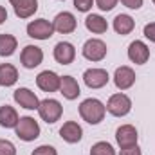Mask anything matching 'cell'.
Returning <instances> with one entry per match:
<instances>
[{"label":"cell","mask_w":155,"mask_h":155,"mask_svg":"<svg viewBox=\"0 0 155 155\" xmlns=\"http://www.w3.org/2000/svg\"><path fill=\"white\" fill-rule=\"evenodd\" d=\"M130 110H132V99L126 94L119 92V94L110 96V99L107 103V112L108 114H112L116 117H123V116H126Z\"/></svg>","instance_id":"cell-4"},{"label":"cell","mask_w":155,"mask_h":155,"mask_svg":"<svg viewBox=\"0 0 155 155\" xmlns=\"http://www.w3.org/2000/svg\"><path fill=\"white\" fill-rule=\"evenodd\" d=\"M60 94H61L65 99H69V101L78 99V96L81 94L78 81L72 76H63L61 78V83H60Z\"/></svg>","instance_id":"cell-18"},{"label":"cell","mask_w":155,"mask_h":155,"mask_svg":"<svg viewBox=\"0 0 155 155\" xmlns=\"http://www.w3.org/2000/svg\"><path fill=\"white\" fill-rule=\"evenodd\" d=\"M18 81V71L11 63L0 65V87H13Z\"/></svg>","instance_id":"cell-19"},{"label":"cell","mask_w":155,"mask_h":155,"mask_svg":"<svg viewBox=\"0 0 155 155\" xmlns=\"http://www.w3.org/2000/svg\"><path fill=\"white\" fill-rule=\"evenodd\" d=\"M0 155H16L15 144L7 139H0Z\"/></svg>","instance_id":"cell-25"},{"label":"cell","mask_w":155,"mask_h":155,"mask_svg":"<svg viewBox=\"0 0 155 155\" xmlns=\"http://www.w3.org/2000/svg\"><path fill=\"white\" fill-rule=\"evenodd\" d=\"M38 114L47 124H52V123H56V121L61 117L63 107H61V103L56 101V99H43V101H40Z\"/></svg>","instance_id":"cell-3"},{"label":"cell","mask_w":155,"mask_h":155,"mask_svg":"<svg viewBox=\"0 0 155 155\" xmlns=\"http://www.w3.org/2000/svg\"><path fill=\"white\" fill-rule=\"evenodd\" d=\"M18 18H31L38 11V0H9Z\"/></svg>","instance_id":"cell-16"},{"label":"cell","mask_w":155,"mask_h":155,"mask_svg":"<svg viewBox=\"0 0 155 155\" xmlns=\"http://www.w3.org/2000/svg\"><path fill=\"white\" fill-rule=\"evenodd\" d=\"M119 0H96V4H97V7L101 9V11H112L114 7H116V4Z\"/></svg>","instance_id":"cell-28"},{"label":"cell","mask_w":155,"mask_h":155,"mask_svg":"<svg viewBox=\"0 0 155 155\" xmlns=\"http://www.w3.org/2000/svg\"><path fill=\"white\" fill-rule=\"evenodd\" d=\"M128 58H130L134 63H137V65L146 63L148 58H150V49H148V45H146L144 41H141V40L132 41V43L128 45Z\"/></svg>","instance_id":"cell-12"},{"label":"cell","mask_w":155,"mask_h":155,"mask_svg":"<svg viewBox=\"0 0 155 155\" xmlns=\"http://www.w3.org/2000/svg\"><path fill=\"white\" fill-rule=\"evenodd\" d=\"M105 114H107V107L96 97H88V99L81 101V105H79V116L88 124H99Z\"/></svg>","instance_id":"cell-1"},{"label":"cell","mask_w":155,"mask_h":155,"mask_svg":"<svg viewBox=\"0 0 155 155\" xmlns=\"http://www.w3.org/2000/svg\"><path fill=\"white\" fill-rule=\"evenodd\" d=\"M94 5V0H74V7L81 13H88Z\"/></svg>","instance_id":"cell-26"},{"label":"cell","mask_w":155,"mask_h":155,"mask_svg":"<svg viewBox=\"0 0 155 155\" xmlns=\"http://www.w3.org/2000/svg\"><path fill=\"white\" fill-rule=\"evenodd\" d=\"M121 155H143L139 146L134 144V146H128V148H121Z\"/></svg>","instance_id":"cell-31"},{"label":"cell","mask_w":155,"mask_h":155,"mask_svg":"<svg viewBox=\"0 0 155 155\" xmlns=\"http://www.w3.org/2000/svg\"><path fill=\"white\" fill-rule=\"evenodd\" d=\"M52 25H54V31H58V33H61V35H71V33L76 31L78 22H76V16H74L72 13L63 11V13L56 15Z\"/></svg>","instance_id":"cell-8"},{"label":"cell","mask_w":155,"mask_h":155,"mask_svg":"<svg viewBox=\"0 0 155 155\" xmlns=\"http://www.w3.org/2000/svg\"><path fill=\"white\" fill-rule=\"evenodd\" d=\"M31 155H58V152H56V148H52L49 144H41Z\"/></svg>","instance_id":"cell-27"},{"label":"cell","mask_w":155,"mask_h":155,"mask_svg":"<svg viewBox=\"0 0 155 155\" xmlns=\"http://www.w3.org/2000/svg\"><path fill=\"white\" fill-rule=\"evenodd\" d=\"M60 83H61V78L56 72H52V71H43L36 78V85L43 92H56V90H60Z\"/></svg>","instance_id":"cell-11"},{"label":"cell","mask_w":155,"mask_h":155,"mask_svg":"<svg viewBox=\"0 0 155 155\" xmlns=\"http://www.w3.org/2000/svg\"><path fill=\"white\" fill-rule=\"evenodd\" d=\"M134 27H135V22L128 15H117L116 18H114V29H116L117 35H123V36L130 35L134 31Z\"/></svg>","instance_id":"cell-22"},{"label":"cell","mask_w":155,"mask_h":155,"mask_svg":"<svg viewBox=\"0 0 155 155\" xmlns=\"http://www.w3.org/2000/svg\"><path fill=\"white\" fill-rule=\"evenodd\" d=\"M121 2L128 9H141L143 7V0H121Z\"/></svg>","instance_id":"cell-30"},{"label":"cell","mask_w":155,"mask_h":155,"mask_svg":"<svg viewBox=\"0 0 155 155\" xmlns=\"http://www.w3.org/2000/svg\"><path fill=\"white\" fill-rule=\"evenodd\" d=\"M20 61L25 69H35L43 61V51L36 45H25L20 54Z\"/></svg>","instance_id":"cell-7"},{"label":"cell","mask_w":155,"mask_h":155,"mask_svg":"<svg viewBox=\"0 0 155 155\" xmlns=\"http://www.w3.org/2000/svg\"><path fill=\"white\" fill-rule=\"evenodd\" d=\"M27 35L35 40H49L54 35V25L49 20H45V18L33 20L27 25Z\"/></svg>","instance_id":"cell-6"},{"label":"cell","mask_w":155,"mask_h":155,"mask_svg":"<svg viewBox=\"0 0 155 155\" xmlns=\"http://www.w3.org/2000/svg\"><path fill=\"white\" fill-rule=\"evenodd\" d=\"M18 121H20V117L13 107H9V105L0 107V126L2 128H15L18 124Z\"/></svg>","instance_id":"cell-21"},{"label":"cell","mask_w":155,"mask_h":155,"mask_svg":"<svg viewBox=\"0 0 155 155\" xmlns=\"http://www.w3.org/2000/svg\"><path fill=\"white\" fill-rule=\"evenodd\" d=\"M144 36L150 40V41H155V22L144 25Z\"/></svg>","instance_id":"cell-29"},{"label":"cell","mask_w":155,"mask_h":155,"mask_svg":"<svg viewBox=\"0 0 155 155\" xmlns=\"http://www.w3.org/2000/svg\"><path fill=\"white\" fill-rule=\"evenodd\" d=\"M74 58H76V49H74V45L71 41H60V43H56V47H54V60L58 63L69 65V63L74 61Z\"/></svg>","instance_id":"cell-14"},{"label":"cell","mask_w":155,"mask_h":155,"mask_svg":"<svg viewBox=\"0 0 155 155\" xmlns=\"http://www.w3.org/2000/svg\"><path fill=\"white\" fill-rule=\"evenodd\" d=\"M15 132H16L18 139H22L25 143H31V141H35V139L40 137V124L29 116L20 117L18 124L15 126Z\"/></svg>","instance_id":"cell-2"},{"label":"cell","mask_w":155,"mask_h":155,"mask_svg":"<svg viewBox=\"0 0 155 155\" xmlns=\"http://www.w3.org/2000/svg\"><path fill=\"white\" fill-rule=\"evenodd\" d=\"M153 4H155V0H153Z\"/></svg>","instance_id":"cell-33"},{"label":"cell","mask_w":155,"mask_h":155,"mask_svg":"<svg viewBox=\"0 0 155 155\" xmlns=\"http://www.w3.org/2000/svg\"><path fill=\"white\" fill-rule=\"evenodd\" d=\"M18 47V41L13 35H0V56L7 58V56H13L15 51Z\"/></svg>","instance_id":"cell-23"},{"label":"cell","mask_w":155,"mask_h":155,"mask_svg":"<svg viewBox=\"0 0 155 155\" xmlns=\"http://www.w3.org/2000/svg\"><path fill=\"white\" fill-rule=\"evenodd\" d=\"M60 137L65 143H69V144H76L83 137V130H81V126L78 124L76 121H67L60 128Z\"/></svg>","instance_id":"cell-15"},{"label":"cell","mask_w":155,"mask_h":155,"mask_svg":"<svg viewBox=\"0 0 155 155\" xmlns=\"http://www.w3.org/2000/svg\"><path fill=\"white\" fill-rule=\"evenodd\" d=\"M108 79L110 76L105 69H88L83 74V81L88 88H103L108 83Z\"/></svg>","instance_id":"cell-9"},{"label":"cell","mask_w":155,"mask_h":155,"mask_svg":"<svg viewBox=\"0 0 155 155\" xmlns=\"http://www.w3.org/2000/svg\"><path fill=\"white\" fill-rule=\"evenodd\" d=\"M5 20H7V11H5V7L0 5V25H2Z\"/></svg>","instance_id":"cell-32"},{"label":"cell","mask_w":155,"mask_h":155,"mask_svg":"<svg viewBox=\"0 0 155 155\" xmlns=\"http://www.w3.org/2000/svg\"><path fill=\"white\" fill-rule=\"evenodd\" d=\"M13 97H15V101H16L20 107H24V108H27V110H38V107H40V99L36 97V94H35L33 90L25 88V87L16 88L15 94H13Z\"/></svg>","instance_id":"cell-10"},{"label":"cell","mask_w":155,"mask_h":155,"mask_svg":"<svg viewBox=\"0 0 155 155\" xmlns=\"http://www.w3.org/2000/svg\"><path fill=\"white\" fill-rule=\"evenodd\" d=\"M107 43L99 38H90L83 45V56L88 61H101L107 56Z\"/></svg>","instance_id":"cell-5"},{"label":"cell","mask_w":155,"mask_h":155,"mask_svg":"<svg viewBox=\"0 0 155 155\" xmlns=\"http://www.w3.org/2000/svg\"><path fill=\"white\" fill-rule=\"evenodd\" d=\"M85 27L94 35H103V33H107L108 24L101 15H88L85 18Z\"/></svg>","instance_id":"cell-20"},{"label":"cell","mask_w":155,"mask_h":155,"mask_svg":"<svg viewBox=\"0 0 155 155\" xmlns=\"http://www.w3.org/2000/svg\"><path fill=\"white\" fill-rule=\"evenodd\" d=\"M137 139H139L137 130L132 124H123L116 130V141L121 148H128V146L137 144Z\"/></svg>","instance_id":"cell-13"},{"label":"cell","mask_w":155,"mask_h":155,"mask_svg":"<svg viewBox=\"0 0 155 155\" xmlns=\"http://www.w3.org/2000/svg\"><path fill=\"white\" fill-rule=\"evenodd\" d=\"M114 83H116V87L119 88V90H126V88H130V87L135 83V72H134L130 67L123 65V67L116 69Z\"/></svg>","instance_id":"cell-17"},{"label":"cell","mask_w":155,"mask_h":155,"mask_svg":"<svg viewBox=\"0 0 155 155\" xmlns=\"http://www.w3.org/2000/svg\"><path fill=\"white\" fill-rule=\"evenodd\" d=\"M90 155H116V150L110 143L107 141H99L90 148Z\"/></svg>","instance_id":"cell-24"}]
</instances>
